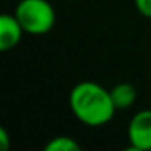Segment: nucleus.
Wrapping results in <instances>:
<instances>
[{
    "mask_svg": "<svg viewBox=\"0 0 151 151\" xmlns=\"http://www.w3.org/2000/svg\"><path fill=\"white\" fill-rule=\"evenodd\" d=\"M72 114L88 127H102L115 115L111 89L94 81H80L72 88L68 96Z\"/></svg>",
    "mask_w": 151,
    "mask_h": 151,
    "instance_id": "obj_1",
    "label": "nucleus"
},
{
    "mask_svg": "<svg viewBox=\"0 0 151 151\" xmlns=\"http://www.w3.org/2000/svg\"><path fill=\"white\" fill-rule=\"evenodd\" d=\"M15 17L24 33L42 36L55 24V10L49 0H20L15 8Z\"/></svg>",
    "mask_w": 151,
    "mask_h": 151,
    "instance_id": "obj_2",
    "label": "nucleus"
},
{
    "mask_svg": "<svg viewBox=\"0 0 151 151\" xmlns=\"http://www.w3.org/2000/svg\"><path fill=\"white\" fill-rule=\"evenodd\" d=\"M127 137L132 150L137 151L151 150V109L138 111L130 119L127 127Z\"/></svg>",
    "mask_w": 151,
    "mask_h": 151,
    "instance_id": "obj_3",
    "label": "nucleus"
},
{
    "mask_svg": "<svg viewBox=\"0 0 151 151\" xmlns=\"http://www.w3.org/2000/svg\"><path fill=\"white\" fill-rule=\"evenodd\" d=\"M23 26L20 24L18 18L13 15H2L0 17V50L2 52H8V50L15 49L20 44L21 37H23Z\"/></svg>",
    "mask_w": 151,
    "mask_h": 151,
    "instance_id": "obj_4",
    "label": "nucleus"
},
{
    "mask_svg": "<svg viewBox=\"0 0 151 151\" xmlns=\"http://www.w3.org/2000/svg\"><path fill=\"white\" fill-rule=\"evenodd\" d=\"M111 96L117 109H128L137 101V89H135V86L132 83L122 81L112 86Z\"/></svg>",
    "mask_w": 151,
    "mask_h": 151,
    "instance_id": "obj_5",
    "label": "nucleus"
},
{
    "mask_svg": "<svg viewBox=\"0 0 151 151\" xmlns=\"http://www.w3.org/2000/svg\"><path fill=\"white\" fill-rule=\"evenodd\" d=\"M81 146H80L78 141H75L72 137H55L46 145L44 151H80Z\"/></svg>",
    "mask_w": 151,
    "mask_h": 151,
    "instance_id": "obj_6",
    "label": "nucleus"
},
{
    "mask_svg": "<svg viewBox=\"0 0 151 151\" xmlns=\"http://www.w3.org/2000/svg\"><path fill=\"white\" fill-rule=\"evenodd\" d=\"M135 8L145 18H151V0H135Z\"/></svg>",
    "mask_w": 151,
    "mask_h": 151,
    "instance_id": "obj_7",
    "label": "nucleus"
},
{
    "mask_svg": "<svg viewBox=\"0 0 151 151\" xmlns=\"http://www.w3.org/2000/svg\"><path fill=\"white\" fill-rule=\"evenodd\" d=\"M0 150L2 151L10 150V135L4 127H0Z\"/></svg>",
    "mask_w": 151,
    "mask_h": 151,
    "instance_id": "obj_8",
    "label": "nucleus"
}]
</instances>
